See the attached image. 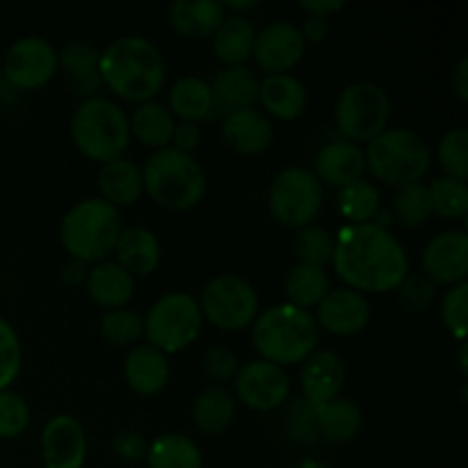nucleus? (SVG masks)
I'll use <instances>...</instances> for the list:
<instances>
[{
    "label": "nucleus",
    "mask_w": 468,
    "mask_h": 468,
    "mask_svg": "<svg viewBox=\"0 0 468 468\" xmlns=\"http://www.w3.org/2000/svg\"><path fill=\"white\" fill-rule=\"evenodd\" d=\"M283 291H286L288 304L297 306V309H318L320 302L327 297L332 291L329 283L327 270L323 268H311V265H300L291 268L283 282Z\"/></svg>",
    "instance_id": "f704fd0d"
},
{
    "label": "nucleus",
    "mask_w": 468,
    "mask_h": 468,
    "mask_svg": "<svg viewBox=\"0 0 468 468\" xmlns=\"http://www.w3.org/2000/svg\"><path fill=\"white\" fill-rule=\"evenodd\" d=\"M112 254H117V263L131 274L133 279H144L158 270L163 259V247L158 236L146 227L122 229Z\"/></svg>",
    "instance_id": "5701e85b"
},
{
    "label": "nucleus",
    "mask_w": 468,
    "mask_h": 468,
    "mask_svg": "<svg viewBox=\"0 0 468 468\" xmlns=\"http://www.w3.org/2000/svg\"><path fill=\"white\" fill-rule=\"evenodd\" d=\"M283 425H286V432L291 434L292 441L297 443L311 446L318 439V432H315V411L304 400H292V405L286 410V416H283Z\"/></svg>",
    "instance_id": "de8ad7c7"
},
{
    "label": "nucleus",
    "mask_w": 468,
    "mask_h": 468,
    "mask_svg": "<svg viewBox=\"0 0 468 468\" xmlns=\"http://www.w3.org/2000/svg\"><path fill=\"white\" fill-rule=\"evenodd\" d=\"M391 119V99L378 82L347 85L336 101V126L352 144H368L382 135Z\"/></svg>",
    "instance_id": "1a4fd4ad"
},
{
    "label": "nucleus",
    "mask_w": 468,
    "mask_h": 468,
    "mask_svg": "<svg viewBox=\"0 0 468 468\" xmlns=\"http://www.w3.org/2000/svg\"><path fill=\"white\" fill-rule=\"evenodd\" d=\"M99 58L101 50L90 41H69L62 50H58V64L64 73H67L69 82H71L73 91L85 99L99 96L96 91L101 90V76H99Z\"/></svg>",
    "instance_id": "cd10ccee"
},
{
    "label": "nucleus",
    "mask_w": 468,
    "mask_h": 468,
    "mask_svg": "<svg viewBox=\"0 0 468 468\" xmlns=\"http://www.w3.org/2000/svg\"><path fill=\"white\" fill-rule=\"evenodd\" d=\"M295 468H332V466L324 464V462H320V460H302Z\"/></svg>",
    "instance_id": "4d7b16f0"
},
{
    "label": "nucleus",
    "mask_w": 468,
    "mask_h": 468,
    "mask_svg": "<svg viewBox=\"0 0 468 468\" xmlns=\"http://www.w3.org/2000/svg\"><path fill=\"white\" fill-rule=\"evenodd\" d=\"M320 332L334 334V336H356L364 332L370 323V302L364 292L352 288H334L327 292L314 314Z\"/></svg>",
    "instance_id": "2eb2a0df"
},
{
    "label": "nucleus",
    "mask_w": 468,
    "mask_h": 468,
    "mask_svg": "<svg viewBox=\"0 0 468 468\" xmlns=\"http://www.w3.org/2000/svg\"><path fill=\"white\" fill-rule=\"evenodd\" d=\"M142 183L155 206L174 213L195 208L206 195L204 167L195 155L181 154L174 146L149 155L142 167Z\"/></svg>",
    "instance_id": "20e7f679"
},
{
    "label": "nucleus",
    "mask_w": 468,
    "mask_h": 468,
    "mask_svg": "<svg viewBox=\"0 0 468 468\" xmlns=\"http://www.w3.org/2000/svg\"><path fill=\"white\" fill-rule=\"evenodd\" d=\"M222 140L236 154L259 155L270 149L274 140V126L263 110L247 108L224 117Z\"/></svg>",
    "instance_id": "412c9836"
},
{
    "label": "nucleus",
    "mask_w": 468,
    "mask_h": 468,
    "mask_svg": "<svg viewBox=\"0 0 468 468\" xmlns=\"http://www.w3.org/2000/svg\"><path fill=\"white\" fill-rule=\"evenodd\" d=\"M315 432L329 446H346L364 428V414L350 398H336L323 407H314Z\"/></svg>",
    "instance_id": "bb28decb"
},
{
    "label": "nucleus",
    "mask_w": 468,
    "mask_h": 468,
    "mask_svg": "<svg viewBox=\"0 0 468 468\" xmlns=\"http://www.w3.org/2000/svg\"><path fill=\"white\" fill-rule=\"evenodd\" d=\"M304 82L292 73H274V76L261 78L259 82V103L263 105L265 114L282 122H292L302 117L306 110Z\"/></svg>",
    "instance_id": "b1692460"
},
{
    "label": "nucleus",
    "mask_w": 468,
    "mask_h": 468,
    "mask_svg": "<svg viewBox=\"0 0 468 468\" xmlns=\"http://www.w3.org/2000/svg\"><path fill=\"white\" fill-rule=\"evenodd\" d=\"M423 274L434 283L457 286L468 277V236L466 231H443L425 245L420 254Z\"/></svg>",
    "instance_id": "f3484780"
},
{
    "label": "nucleus",
    "mask_w": 468,
    "mask_h": 468,
    "mask_svg": "<svg viewBox=\"0 0 468 468\" xmlns=\"http://www.w3.org/2000/svg\"><path fill=\"white\" fill-rule=\"evenodd\" d=\"M201 368H204L206 378L215 384H227L229 379L236 378L240 361L238 355L227 346H210L201 356Z\"/></svg>",
    "instance_id": "49530a36"
},
{
    "label": "nucleus",
    "mask_w": 468,
    "mask_h": 468,
    "mask_svg": "<svg viewBox=\"0 0 468 468\" xmlns=\"http://www.w3.org/2000/svg\"><path fill=\"white\" fill-rule=\"evenodd\" d=\"M23 347L12 323L0 318V391L12 387L21 375Z\"/></svg>",
    "instance_id": "37998d69"
},
{
    "label": "nucleus",
    "mask_w": 468,
    "mask_h": 468,
    "mask_svg": "<svg viewBox=\"0 0 468 468\" xmlns=\"http://www.w3.org/2000/svg\"><path fill=\"white\" fill-rule=\"evenodd\" d=\"M437 283L425 277L423 272H411L398 283L396 297L398 304L407 314H425L437 300Z\"/></svg>",
    "instance_id": "79ce46f5"
},
{
    "label": "nucleus",
    "mask_w": 468,
    "mask_h": 468,
    "mask_svg": "<svg viewBox=\"0 0 468 468\" xmlns=\"http://www.w3.org/2000/svg\"><path fill=\"white\" fill-rule=\"evenodd\" d=\"M457 359H460L462 375H466V341L460 343V356H457Z\"/></svg>",
    "instance_id": "13d9d810"
},
{
    "label": "nucleus",
    "mask_w": 468,
    "mask_h": 468,
    "mask_svg": "<svg viewBox=\"0 0 468 468\" xmlns=\"http://www.w3.org/2000/svg\"><path fill=\"white\" fill-rule=\"evenodd\" d=\"M332 268L352 291L391 292L410 274V256L388 229L347 224L334 236Z\"/></svg>",
    "instance_id": "f257e3e1"
},
{
    "label": "nucleus",
    "mask_w": 468,
    "mask_h": 468,
    "mask_svg": "<svg viewBox=\"0 0 468 468\" xmlns=\"http://www.w3.org/2000/svg\"><path fill=\"white\" fill-rule=\"evenodd\" d=\"M99 192L101 199L108 201L114 208H126L140 201L144 195L142 169L133 160L117 158L101 165L99 169Z\"/></svg>",
    "instance_id": "c85d7f7f"
},
{
    "label": "nucleus",
    "mask_w": 468,
    "mask_h": 468,
    "mask_svg": "<svg viewBox=\"0 0 468 468\" xmlns=\"http://www.w3.org/2000/svg\"><path fill=\"white\" fill-rule=\"evenodd\" d=\"M336 206L347 224H370L382 210V192L375 183L359 178L338 190Z\"/></svg>",
    "instance_id": "c9c22d12"
},
{
    "label": "nucleus",
    "mask_w": 468,
    "mask_h": 468,
    "mask_svg": "<svg viewBox=\"0 0 468 468\" xmlns=\"http://www.w3.org/2000/svg\"><path fill=\"white\" fill-rule=\"evenodd\" d=\"M324 192L306 167H286L272 178L268 190L270 215L286 229L309 227L323 210Z\"/></svg>",
    "instance_id": "9d476101"
},
{
    "label": "nucleus",
    "mask_w": 468,
    "mask_h": 468,
    "mask_svg": "<svg viewBox=\"0 0 468 468\" xmlns=\"http://www.w3.org/2000/svg\"><path fill=\"white\" fill-rule=\"evenodd\" d=\"M224 16H227V9L218 0H176L167 9V21L172 30L186 39L213 37Z\"/></svg>",
    "instance_id": "a878e982"
},
{
    "label": "nucleus",
    "mask_w": 468,
    "mask_h": 468,
    "mask_svg": "<svg viewBox=\"0 0 468 468\" xmlns=\"http://www.w3.org/2000/svg\"><path fill=\"white\" fill-rule=\"evenodd\" d=\"M85 288L90 300L105 311L123 309L133 300L135 279L117 263V261H101L87 272Z\"/></svg>",
    "instance_id": "393cba45"
},
{
    "label": "nucleus",
    "mask_w": 468,
    "mask_h": 468,
    "mask_svg": "<svg viewBox=\"0 0 468 468\" xmlns=\"http://www.w3.org/2000/svg\"><path fill=\"white\" fill-rule=\"evenodd\" d=\"M71 140L76 149L94 163L105 165L123 158L131 144L128 114L105 96L85 99L71 117Z\"/></svg>",
    "instance_id": "423d86ee"
},
{
    "label": "nucleus",
    "mask_w": 468,
    "mask_h": 468,
    "mask_svg": "<svg viewBox=\"0 0 468 468\" xmlns=\"http://www.w3.org/2000/svg\"><path fill=\"white\" fill-rule=\"evenodd\" d=\"M233 396L254 411L282 410L291 396V378L286 368L256 359L240 366L233 378Z\"/></svg>",
    "instance_id": "ddd939ff"
},
{
    "label": "nucleus",
    "mask_w": 468,
    "mask_h": 468,
    "mask_svg": "<svg viewBox=\"0 0 468 468\" xmlns=\"http://www.w3.org/2000/svg\"><path fill=\"white\" fill-rule=\"evenodd\" d=\"M204 318L199 302L186 291L165 292L144 318L146 343L165 355L183 352L199 338Z\"/></svg>",
    "instance_id": "6e6552de"
},
{
    "label": "nucleus",
    "mask_w": 468,
    "mask_h": 468,
    "mask_svg": "<svg viewBox=\"0 0 468 468\" xmlns=\"http://www.w3.org/2000/svg\"><path fill=\"white\" fill-rule=\"evenodd\" d=\"M259 82L254 69L250 67H224L210 82L213 108L224 117L238 110L254 108L259 103Z\"/></svg>",
    "instance_id": "4be33fe9"
},
{
    "label": "nucleus",
    "mask_w": 468,
    "mask_h": 468,
    "mask_svg": "<svg viewBox=\"0 0 468 468\" xmlns=\"http://www.w3.org/2000/svg\"><path fill=\"white\" fill-rule=\"evenodd\" d=\"M128 128H131V137H135L149 149L160 151L172 144L176 119L160 101H146L133 110V114L128 117Z\"/></svg>",
    "instance_id": "2f4dec72"
},
{
    "label": "nucleus",
    "mask_w": 468,
    "mask_h": 468,
    "mask_svg": "<svg viewBox=\"0 0 468 468\" xmlns=\"http://www.w3.org/2000/svg\"><path fill=\"white\" fill-rule=\"evenodd\" d=\"M366 172L373 174L388 187H402L420 183L430 172L432 154L423 137L411 128H387L382 135L368 142Z\"/></svg>",
    "instance_id": "0eeeda50"
},
{
    "label": "nucleus",
    "mask_w": 468,
    "mask_h": 468,
    "mask_svg": "<svg viewBox=\"0 0 468 468\" xmlns=\"http://www.w3.org/2000/svg\"><path fill=\"white\" fill-rule=\"evenodd\" d=\"M432 215L441 219H462L468 213V187L455 178L439 176L428 186Z\"/></svg>",
    "instance_id": "ea45409f"
},
{
    "label": "nucleus",
    "mask_w": 468,
    "mask_h": 468,
    "mask_svg": "<svg viewBox=\"0 0 468 468\" xmlns=\"http://www.w3.org/2000/svg\"><path fill=\"white\" fill-rule=\"evenodd\" d=\"M314 165V174L320 186L324 183V186L341 190V187L364 178L366 154L359 144H352L347 140H334L315 154Z\"/></svg>",
    "instance_id": "6ab92c4d"
},
{
    "label": "nucleus",
    "mask_w": 468,
    "mask_h": 468,
    "mask_svg": "<svg viewBox=\"0 0 468 468\" xmlns=\"http://www.w3.org/2000/svg\"><path fill=\"white\" fill-rule=\"evenodd\" d=\"M393 219L405 229H420L432 218V204L425 183H410V186L396 187L393 195Z\"/></svg>",
    "instance_id": "e433bc0d"
},
{
    "label": "nucleus",
    "mask_w": 468,
    "mask_h": 468,
    "mask_svg": "<svg viewBox=\"0 0 468 468\" xmlns=\"http://www.w3.org/2000/svg\"><path fill=\"white\" fill-rule=\"evenodd\" d=\"M251 341L261 359L283 368L304 364L318 350L320 327L311 311L283 302L259 311L251 323Z\"/></svg>",
    "instance_id": "7ed1b4c3"
},
{
    "label": "nucleus",
    "mask_w": 468,
    "mask_h": 468,
    "mask_svg": "<svg viewBox=\"0 0 468 468\" xmlns=\"http://www.w3.org/2000/svg\"><path fill=\"white\" fill-rule=\"evenodd\" d=\"M441 323L448 329L452 338L457 341H466L468 334V283H457V286L448 288V292L441 300Z\"/></svg>",
    "instance_id": "c03bdc74"
},
{
    "label": "nucleus",
    "mask_w": 468,
    "mask_h": 468,
    "mask_svg": "<svg viewBox=\"0 0 468 468\" xmlns=\"http://www.w3.org/2000/svg\"><path fill=\"white\" fill-rule=\"evenodd\" d=\"M236 411L238 400L231 388L224 384H210L197 396L195 405H192V420L199 432L215 437L231 428Z\"/></svg>",
    "instance_id": "c756f323"
},
{
    "label": "nucleus",
    "mask_w": 468,
    "mask_h": 468,
    "mask_svg": "<svg viewBox=\"0 0 468 468\" xmlns=\"http://www.w3.org/2000/svg\"><path fill=\"white\" fill-rule=\"evenodd\" d=\"M201 318L222 332H242L259 315V292L238 274H218L199 295Z\"/></svg>",
    "instance_id": "9b49d317"
},
{
    "label": "nucleus",
    "mask_w": 468,
    "mask_h": 468,
    "mask_svg": "<svg viewBox=\"0 0 468 468\" xmlns=\"http://www.w3.org/2000/svg\"><path fill=\"white\" fill-rule=\"evenodd\" d=\"M329 30H332V23H329V18L324 16H306L300 27L306 44H320V41L327 39Z\"/></svg>",
    "instance_id": "3c124183"
},
{
    "label": "nucleus",
    "mask_w": 468,
    "mask_h": 468,
    "mask_svg": "<svg viewBox=\"0 0 468 468\" xmlns=\"http://www.w3.org/2000/svg\"><path fill=\"white\" fill-rule=\"evenodd\" d=\"M224 9L231 14H238V16H242V12H250V9H256L259 7V0H227V3H222Z\"/></svg>",
    "instance_id": "6e6d98bb"
},
{
    "label": "nucleus",
    "mask_w": 468,
    "mask_h": 468,
    "mask_svg": "<svg viewBox=\"0 0 468 468\" xmlns=\"http://www.w3.org/2000/svg\"><path fill=\"white\" fill-rule=\"evenodd\" d=\"M256 39V27L250 16L227 14L213 35V50L224 67H245L251 58Z\"/></svg>",
    "instance_id": "7c9ffc66"
},
{
    "label": "nucleus",
    "mask_w": 468,
    "mask_h": 468,
    "mask_svg": "<svg viewBox=\"0 0 468 468\" xmlns=\"http://www.w3.org/2000/svg\"><path fill=\"white\" fill-rule=\"evenodd\" d=\"M99 76L114 96L140 105L154 101L163 90L167 64L154 41L123 35L101 50Z\"/></svg>",
    "instance_id": "f03ea898"
},
{
    "label": "nucleus",
    "mask_w": 468,
    "mask_h": 468,
    "mask_svg": "<svg viewBox=\"0 0 468 468\" xmlns=\"http://www.w3.org/2000/svg\"><path fill=\"white\" fill-rule=\"evenodd\" d=\"M343 7H346L343 0H314V3H304V0H302L300 3V9L306 14V16L329 18L334 12H338V9Z\"/></svg>",
    "instance_id": "603ef678"
},
{
    "label": "nucleus",
    "mask_w": 468,
    "mask_h": 468,
    "mask_svg": "<svg viewBox=\"0 0 468 468\" xmlns=\"http://www.w3.org/2000/svg\"><path fill=\"white\" fill-rule=\"evenodd\" d=\"M149 468H204V455L195 439L181 432H165L149 443Z\"/></svg>",
    "instance_id": "72a5a7b5"
},
{
    "label": "nucleus",
    "mask_w": 468,
    "mask_h": 468,
    "mask_svg": "<svg viewBox=\"0 0 468 468\" xmlns=\"http://www.w3.org/2000/svg\"><path fill=\"white\" fill-rule=\"evenodd\" d=\"M58 50L39 35L21 37L3 58V73L16 90L35 91L48 85L58 73Z\"/></svg>",
    "instance_id": "f8f14e48"
},
{
    "label": "nucleus",
    "mask_w": 468,
    "mask_h": 468,
    "mask_svg": "<svg viewBox=\"0 0 468 468\" xmlns=\"http://www.w3.org/2000/svg\"><path fill=\"white\" fill-rule=\"evenodd\" d=\"M292 251L300 265H311V268H327L332 265L334 256V236L323 227H309L300 229L292 242Z\"/></svg>",
    "instance_id": "58836bf2"
},
{
    "label": "nucleus",
    "mask_w": 468,
    "mask_h": 468,
    "mask_svg": "<svg viewBox=\"0 0 468 468\" xmlns=\"http://www.w3.org/2000/svg\"><path fill=\"white\" fill-rule=\"evenodd\" d=\"M302 400L311 407H323L327 402L341 398L346 387V364L332 350H315L304 361L300 373Z\"/></svg>",
    "instance_id": "a211bd4d"
},
{
    "label": "nucleus",
    "mask_w": 468,
    "mask_h": 468,
    "mask_svg": "<svg viewBox=\"0 0 468 468\" xmlns=\"http://www.w3.org/2000/svg\"><path fill=\"white\" fill-rule=\"evenodd\" d=\"M123 378H126L128 388L137 396H158L172 378L167 355L151 347L149 343H137L123 361Z\"/></svg>",
    "instance_id": "aec40b11"
},
{
    "label": "nucleus",
    "mask_w": 468,
    "mask_h": 468,
    "mask_svg": "<svg viewBox=\"0 0 468 468\" xmlns=\"http://www.w3.org/2000/svg\"><path fill=\"white\" fill-rule=\"evenodd\" d=\"M304 53L306 41L300 26L291 21H274L256 32L251 58L268 76H274V73H288L292 67H297Z\"/></svg>",
    "instance_id": "4468645a"
},
{
    "label": "nucleus",
    "mask_w": 468,
    "mask_h": 468,
    "mask_svg": "<svg viewBox=\"0 0 468 468\" xmlns=\"http://www.w3.org/2000/svg\"><path fill=\"white\" fill-rule=\"evenodd\" d=\"M30 425V407L12 388L0 391V439H16Z\"/></svg>",
    "instance_id": "a18cd8bd"
},
{
    "label": "nucleus",
    "mask_w": 468,
    "mask_h": 468,
    "mask_svg": "<svg viewBox=\"0 0 468 468\" xmlns=\"http://www.w3.org/2000/svg\"><path fill=\"white\" fill-rule=\"evenodd\" d=\"M451 85L452 90H455L457 99H460L462 103H466L468 101V58H462L460 62H457L455 71H452L451 76Z\"/></svg>",
    "instance_id": "864d4df0"
},
{
    "label": "nucleus",
    "mask_w": 468,
    "mask_h": 468,
    "mask_svg": "<svg viewBox=\"0 0 468 468\" xmlns=\"http://www.w3.org/2000/svg\"><path fill=\"white\" fill-rule=\"evenodd\" d=\"M437 160L443 176L466 183L468 178V131L464 126L451 128L437 146Z\"/></svg>",
    "instance_id": "a19ab883"
},
{
    "label": "nucleus",
    "mask_w": 468,
    "mask_h": 468,
    "mask_svg": "<svg viewBox=\"0 0 468 468\" xmlns=\"http://www.w3.org/2000/svg\"><path fill=\"white\" fill-rule=\"evenodd\" d=\"M99 329L103 341L110 343V346L133 347L144 336V318L137 311L123 306V309L105 311L99 323Z\"/></svg>",
    "instance_id": "4c0bfd02"
},
{
    "label": "nucleus",
    "mask_w": 468,
    "mask_h": 468,
    "mask_svg": "<svg viewBox=\"0 0 468 468\" xmlns=\"http://www.w3.org/2000/svg\"><path fill=\"white\" fill-rule=\"evenodd\" d=\"M201 144V126L192 122H176L172 135V146L181 154H190Z\"/></svg>",
    "instance_id": "8fccbe9b"
},
{
    "label": "nucleus",
    "mask_w": 468,
    "mask_h": 468,
    "mask_svg": "<svg viewBox=\"0 0 468 468\" xmlns=\"http://www.w3.org/2000/svg\"><path fill=\"white\" fill-rule=\"evenodd\" d=\"M169 112L174 119L181 122L199 123L210 119L213 114V94H210V82L199 76H183L169 90Z\"/></svg>",
    "instance_id": "473e14b6"
},
{
    "label": "nucleus",
    "mask_w": 468,
    "mask_h": 468,
    "mask_svg": "<svg viewBox=\"0 0 468 468\" xmlns=\"http://www.w3.org/2000/svg\"><path fill=\"white\" fill-rule=\"evenodd\" d=\"M122 215L101 197L78 201L59 222V242L71 259L101 263L114 251L122 233Z\"/></svg>",
    "instance_id": "39448f33"
},
{
    "label": "nucleus",
    "mask_w": 468,
    "mask_h": 468,
    "mask_svg": "<svg viewBox=\"0 0 468 468\" xmlns=\"http://www.w3.org/2000/svg\"><path fill=\"white\" fill-rule=\"evenodd\" d=\"M44 468H82L87 462V434L71 414H58L41 430Z\"/></svg>",
    "instance_id": "dca6fc26"
},
{
    "label": "nucleus",
    "mask_w": 468,
    "mask_h": 468,
    "mask_svg": "<svg viewBox=\"0 0 468 468\" xmlns=\"http://www.w3.org/2000/svg\"><path fill=\"white\" fill-rule=\"evenodd\" d=\"M87 272H90L87 263L71 259L62 268V282L67 283V286H82V283H85V279H87Z\"/></svg>",
    "instance_id": "5fc2aeb1"
},
{
    "label": "nucleus",
    "mask_w": 468,
    "mask_h": 468,
    "mask_svg": "<svg viewBox=\"0 0 468 468\" xmlns=\"http://www.w3.org/2000/svg\"><path fill=\"white\" fill-rule=\"evenodd\" d=\"M112 452L123 464H140V462L146 460L149 441L140 432H135V430H123V432L114 434Z\"/></svg>",
    "instance_id": "09e8293b"
}]
</instances>
